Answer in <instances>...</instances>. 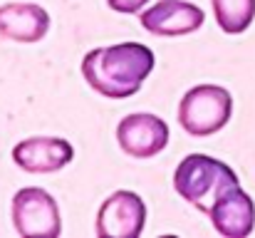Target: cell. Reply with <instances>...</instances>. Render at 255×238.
I'll return each mask as SVG.
<instances>
[{"label": "cell", "mask_w": 255, "mask_h": 238, "mask_svg": "<svg viewBox=\"0 0 255 238\" xmlns=\"http://www.w3.org/2000/svg\"><path fill=\"white\" fill-rule=\"evenodd\" d=\"M12 224L25 238H57L62 234L60 206L40 186L20 189L12 196Z\"/></svg>", "instance_id": "4"}, {"label": "cell", "mask_w": 255, "mask_h": 238, "mask_svg": "<svg viewBox=\"0 0 255 238\" xmlns=\"http://www.w3.org/2000/svg\"><path fill=\"white\" fill-rule=\"evenodd\" d=\"M216 22L228 35H241L255 17V0H213Z\"/></svg>", "instance_id": "11"}, {"label": "cell", "mask_w": 255, "mask_h": 238, "mask_svg": "<svg viewBox=\"0 0 255 238\" xmlns=\"http://www.w3.org/2000/svg\"><path fill=\"white\" fill-rule=\"evenodd\" d=\"M233 114V97L218 84H198L178 102V124L191 137H211L221 132Z\"/></svg>", "instance_id": "3"}, {"label": "cell", "mask_w": 255, "mask_h": 238, "mask_svg": "<svg viewBox=\"0 0 255 238\" xmlns=\"http://www.w3.org/2000/svg\"><path fill=\"white\" fill-rule=\"evenodd\" d=\"M156 0H107V5L117 12H124V15H136L141 10H146L149 5H154Z\"/></svg>", "instance_id": "12"}, {"label": "cell", "mask_w": 255, "mask_h": 238, "mask_svg": "<svg viewBox=\"0 0 255 238\" xmlns=\"http://www.w3.org/2000/svg\"><path fill=\"white\" fill-rule=\"evenodd\" d=\"M72 159V144L60 137H30L12 147V161L27 174H55Z\"/></svg>", "instance_id": "8"}, {"label": "cell", "mask_w": 255, "mask_h": 238, "mask_svg": "<svg viewBox=\"0 0 255 238\" xmlns=\"http://www.w3.org/2000/svg\"><path fill=\"white\" fill-rule=\"evenodd\" d=\"M203 10L188 0H156L154 5L139 12L141 27L159 37L191 35L203 25Z\"/></svg>", "instance_id": "7"}, {"label": "cell", "mask_w": 255, "mask_h": 238, "mask_svg": "<svg viewBox=\"0 0 255 238\" xmlns=\"http://www.w3.org/2000/svg\"><path fill=\"white\" fill-rule=\"evenodd\" d=\"M146 226L144 199L134 191H114L97 214L99 238H139Z\"/></svg>", "instance_id": "5"}, {"label": "cell", "mask_w": 255, "mask_h": 238, "mask_svg": "<svg viewBox=\"0 0 255 238\" xmlns=\"http://www.w3.org/2000/svg\"><path fill=\"white\" fill-rule=\"evenodd\" d=\"M233 186H241L236 171L208 154H188L173 171L176 194L206 216H211L216 201Z\"/></svg>", "instance_id": "2"}, {"label": "cell", "mask_w": 255, "mask_h": 238, "mask_svg": "<svg viewBox=\"0 0 255 238\" xmlns=\"http://www.w3.org/2000/svg\"><path fill=\"white\" fill-rule=\"evenodd\" d=\"M117 142L131 159H151L169 144V124L149 112H134L117 127Z\"/></svg>", "instance_id": "6"}, {"label": "cell", "mask_w": 255, "mask_h": 238, "mask_svg": "<svg viewBox=\"0 0 255 238\" xmlns=\"http://www.w3.org/2000/svg\"><path fill=\"white\" fill-rule=\"evenodd\" d=\"M50 30V15L37 2L0 5V37L12 42H37Z\"/></svg>", "instance_id": "9"}, {"label": "cell", "mask_w": 255, "mask_h": 238, "mask_svg": "<svg viewBox=\"0 0 255 238\" xmlns=\"http://www.w3.org/2000/svg\"><path fill=\"white\" fill-rule=\"evenodd\" d=\"M211 221L216 231L226 238H246L253 234L255 226V204L253 199L241 189L233 186L228 189L213 206Z\"/></svg>", "instance_id": "10"}, {"label": "cell", "mask_w": 255, "mask_h": 238, "mask_svg": "<svg viewBox=\"0 0 255 238\" xmlns=\"http://www.w3.org/2000/svg\"><path fill=\"white\" fill-rule=\"evenodd\" d=\"M154 62L151 47L141 42H119L87 52L82 75L94 92L109 99H127L141 89L144 79L154 70Z\"/></svg>", "instance_id": "1"}]
</instances>
